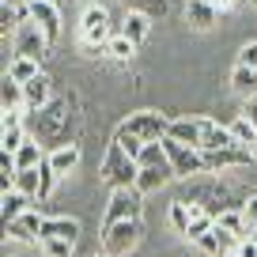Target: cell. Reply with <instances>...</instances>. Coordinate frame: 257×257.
Segmentation results:
<instances>
[{"label":"cell","mask_w":257,"mask_h":257,"mask_svg":"<svg viewBox=\"0 0 257 257\" xmlns=\"http://www.w3.org/2000/svg\"><path fill=\"white\" fill-rule=\"evenodd\" d=\"M98 178H102V182H110L113 189H128V185H137V178H140V163L133 159V155H128L117 140H113L110 152H106V159H102Z\"/></svg>","instance_id":"1"},{"label":"cell","mask_w":257,"mask_h":257,"mask_svg":"<svg viewBox=\"0 0 257 257\" xmlns=\"http://www.w3.org/2000/svg\"><path fill=\"white\" fill-rule=\"evenodd\" d=\"M140 234H144V227H140V219H117V223H102V253L110 257H125L137 249Z\"/></svg>","instance_id":"2"},{"label":"cell","mask_w":257,"mask_h":257,"mask_svg":"<svg viewBox=\"0 0 257 257\" xmlns=\"http://www.w3.org/2000/svg\"><path fill=\"white\" fill-rule=\"evenodd\" d=\"M163 148L170 155V167H174V178H193V174H204L208 163H204V152L201 148H189L174 137H163Z\"/></svg>","instance_id":"3"},{"label":"cell","mask_w":257,"mask_h":257,"mask_svg":"<svg viewBox=\"0 0 257 257\" xmlns=\"http://www.w3.org/2000/svg\"><path fill=\"white\" fill-rule=\"evenodd\" d=\"M121 125H125L133 137H140L144 144L163 140L170 133V117H167V113H159V110H140V113H133L128 121H121Z\"/></svg>","instance_id":"4"},{"label":"cell","mask_w":257,"mask_h":257,"mask_svg":"<svg viewBox=\"0 0 257 257\" xmlns=\"http://www.w3.org/2000/svg\"><path fill=\"white\" fill-rule=\"evenodd\" d=\"M140 197H144V193H140L137 185H128V189H113L110 204H106V219H102V223H117V219H140V212H144Z\"/></svg>","instance_id":"5"},{"label":"cell","mask_w":257,"mask_h":257,"mask_svg":"<svg viewBox=\"0 0 257 257\" xmlns=\"http://www.w3.org/2000/svg\"><path fill=\"white\" fill-rule=\"evenodd\" d=\"M80 38L91 42V46H106L110 42V12L102 4H91L80 19Z\"/></svg>","instance_id":"6"},{"label":"cell","mask_w":257,"mask_h":257,"mask_svg":"<svg viewBox=\"0 0 257 257\" xmlns=\"http://www.w3.org/2000/svg\"><path fill=\"white\" fill-rule=\"evenodd\" d=\"M49 49V38L42 34V27L34 23H19L16 27V57H34V61H42Z\"/></svg>","instance_id":"7"},{"label":"cell","mask_w":257,"mask_h":257,"mask_svg":"<svg viewBox=\"0 0 257 257\" xmlns=\"http://www.w3.org/2000/svg\"><path fill=\"white\" fill-rule=\"evenodd\" d=\"M42 223H46V216L42 212H34V208H27L23 216H16V219H8V234L16 242H42Z\"/></svg>","instance_id":"8"},{"label":"cell","mask_w":257,"mask_h":257,"mask_svg":"<svg viewBox=\"0 0 257 257\" xmlns=\"http://www.w3.org/2000/svg\"><path fill=\"white\" fill-rule=\"evenodd\" d=\"M257 155V148H219V152H204V163H208V170H223V167H246L249 159Z\"/></svg>","instance_id":"9"},{"label":"cell","mask_w":257,"mask_h":257,"mask_svg":"<svg viewBox=\"0 0 257 257\" xmlns=\"http://www.w3.org/2000/svg\"><path fill=\"white\" fill-rule=\"evenodd\" d=\"M34 8V23L42 27V34L49 38V46H53L57 38H61V8H57L53 0H31Z\"/></svg>","instance_id":"10"},{"label":"cell","mask_w":257,"mask_h":257,"mask_svg":"<svg viewBox=\"0 0 257 257\" xmlns=\"http://www.w3.org/2000/svg\"><path fill=\"white\" fill-rule=\"evenodd\" d=\"M204 121H208V117H178V121H170V133H167V137L182 140V144H189V148H201Z\"/></svg>","instance_id":"11"},{"label":"cell","mask_w":257,"mask_h":257,"mask_svg":"<svg viewBox=\"0 0 257 257\" xmlns=\"http://www.w3.org/2000/svg\"><path fill=\"white\" fill-rule=\"evenodd\" d=\"M185 19H189V27H197V31H212L216 19H219V8L212 0H189V4H185Z\"/></svg>","instance_id":"12"},{"label":"cell","mask_w":257,"mask_h":257,"mask_svg":"<svg viewBox=\"0 0 257 257\" xmlns=\"http://www.w3.org/2000/svg\"><path fill=\"white\" fill-rule=\"evenodd\" d=\"M238 140H234L231 125H219V121H204V140H201V152H219V148H234Z\"/></svg>","instance_id":"13"},{"label":"cell","mask_w":257,"mask_h":257,"mask_svg":"<svg viewBox=\"0 0 257 257\" xmlns=\"http://www.w3.org/2000/svg\"><path fill=\"white\" fill-rule=\"evenodd\" d=\"M46 238H68V242H76L80 238V219H72V216H49L46 223H42V242Z\"/></svg>","instance_id":"14"},{"label":"cell","mask_w":257,"mask_h":257,"mask_svg":"<svg viewBox=\"0 0 257 257\" xmlns=\"http://www.w3.org/2000/svg\"><path fill=\"white\" fill-rule=\"evenodd\" d=\"M23 95H27V110H42L49 102V95H53V80L46 72H38L34 80L23 83Z\"/></svg>","instance_id":"15"},{"label":"cell","mask_w":257,"mask_h":257,"mask_svg":"<svg viewBox=\"0 0 257 257\" xmlns=\"http://www.w3.org/2000/svg\"><path fill=\"white\" fill-rule=\"evenodd\" d=\"M46 163H49V167H53L61 178H64V174H72V170L80 167V148H76V144H61L57 152L46 155Z\"/></svg>","instance_id":"16"},{"label":"cell","mask_w":257,"mask_h":257,"mask_svg":"<svg viewBox=\"0 0 257 257\" xmlns=\"http://www.w3.org/2000/svg\"><path fill=\"white\" fill-rule=\"evenodd\" d=\"M174 178V167H140V178H137V189L140 193H155Z\"/></svg>","instance_id":"17"},{"label":"cell","mask_w":257,"mask_h":257,"mask_svg":"<svg viewBox=\"0 0 257 257\" xmlns=\"http://www.w3.org/2000/svg\"><path fill=\"white\" fill-rule=\"evenodd\" d=\"M231 91L242 98H253L257 95V68H246V64H234L231 72Z\"/></svg>","instance_id":"18"},{"label":"cell","mask_w":257,"mask_h":257,"mask_svg":"<svg viewBox=\"0 0 257 257\" xmlns=\"http://www.w3.org/2000/svg\"><path fill=\"white\" fill-rule=\"evenodd\" d=\"M148 31H152V19H148L144 12H125V23H121V34H125V38H133L140 46V42L148 38Z\"/></svg>","instance_id":"19"},{"label":"cell","mask_w":257,"mask_h":257,"mask_svg":"<svg viewBox=\"0 0 257 257\" xmlns=\"http://www.w3.org/2000/svg\"><path fill=\"white\" fill-rule=\"evenodd\" d=\"M0 106L4 110H27V95H23V83L4 76V87H0Z\"/></svg>","instance_id":"20"},{"label":"cell","mask_w":257,"mask_h":257,"mask_svg":"<svg viewBox=\"0 0 257 257\" xmlns=\"http://www.w3.org/2000/svg\"><path fill=\"white\" fill-rule=\"evenodd\" d=\"M197 212H204L201 204H185V201H174V204H170V227H174L178 234H185V231H189V219L197 216Z\"/></svg>","instance_id":"21"},{"label":"cell","mask_w":257,"mask_h":257,"mask_svg":"<svg viewBox=\"0 0 257 257\" xmlns=\"http://www.w3.org/2000/svg\"><path fill=\"white\" fill-rule=\"evenodd\" d=\"M38 185H42V167L16 170V185H12V189H19V193H27V197H34V201H38Z\"/></svg>","instance_id":"22"},{"label":"cell","mask_w":257,"mask_h":257,"mask_svg":"<svg viewBox=\"0 0 257 257\" xmlns=\"http://www.w3.org/2000/svg\"><path fill=\"white\" fill-rule=\"evenodd\" d=\"M31 201H34V197H27V193H19V189H8V193H4V208H0V212H4V223L16 219V216H23V212L31 208Z\"/></svg>","instance_id":"23"},{"label":"cell","mask_w":257,"mask_h":257,"mask_svg":"<svg viewBox=\"0 0 257 257\" xmlns=\"http://www.w3.org/2000/svg\"><path fill=\"white\" fill-rule=\"evenodd\" d=\"M140 167H170V155L167 148H163V140H152V144H144V152H140Z\"/></svg>","instance_id":"24"},{"label":"cell","mask_w":257,"mask_h":257,"mask_svg":"<svg viewBox=\"0 0 257 257\" xmlns=\"http://www.w3.org/2000/svg\"><path fill=\"white\" fill-rule=\"evenodd\" d=\"M38 72H42V68H38V61H34V57H16V61L8 64V76H12V80H19V83L34 80Z\"/></svg>","instance_id":"25"},{"label":"cell","mask_w":257,"mask_h":257,"mask_svg":"<svg viewBox=\"0 0 257 257\" xmlns=\"http://www.w3.org/2000/svg\"><path fill=\"white\" fill-rule=\"evenodd\" d=\"M212 227H216V212H208V208H204V212H197V216H193V219H189V231H185V234H182V238H189V242H197V238H201V234H208V231H212Z\"/></svg>","instance_id":"26"},{"label":"cell","mask_w":257,"mask_h":257,"mask_svg":"<svg viewBox=\"0 0 257 257\" xmlns=\"http://www.w3.org/2000/svg\"><path fill=\"white\" fill-rule=\"evenodd\" d=\"M16 155V167L19 170H27V167H42V163H46V155H42V148L34 144V140H27L23 148H19V152H12Z\"/></svg>","instance_id":"27"},{"label":"cell","mask_w":257,"mask_h":257,"mask_svg":"<svg viewBox=\"0 0 257 257\" xmlns=\"http://www.w3.org/2000/svg\"><path fill=\"white\" fill-rule=\"evenodd\" d=\"M231 133H234V140H238L242 148H257V125L249 117H234L231 121Z\"/></svg>","instance_id":"28"},{"label":"cell","mask_w":257,"mask_h":257,"mask_svg":"<svg viewBox=\"0 0 257 257\" xmlns=\"http://www.w3.org/2000/svg\"><path fill=\"white\" fill-rule=\"evenodd\" d=\"M106 53H110L113 61H133V53H137V42L125 38V34H113V38L106 42Z\"/></svg>","instance_id":"29"},{"label":"cell","mask_w":257,"mask_h":257,"mask_svg":"<svg viewBox=\"0 0 257 257\" xmlns=\"http://www.w3.org/2000/svg\"><path fill=\"white\" fill-rule=\"evenodd\" d=\"M216 223L219 227H227V231H234V234H238V238H246V234H249V223H246V216H242V212H216Z\"/></svg>","instance_id":"30"},{"label":"cell","mask_w":257,"mask_h":257,"mask_svg":"<svg viewBox=\"0 0 257 257\" xmlns=\"http://www.w3.org/2000/svg\"><path fill=\"white\" fill-rule=\"evenodd\" d=\"M113 140H117V144L125 148V152L133 155V159H140V152H144V140H140V137H133V133H128L125 125H117V133H113Z\"/></svg>","instance_id":"31"},{"label":"cell","mask_w":257,"mask_h":257,"mask_svg":"<svg viewBox=\"0 0 257 257\" xmlns=\"http://www.w3.org/2000/svg\"><path fill=\"white\" fill-rule=\"evenodd\" d=\"M23 144H27L23 125H12V128H4V133H0V148H4V152H19Z\"/></svg>","instance_id":"32"},{"label":"cell","mask_w":257,"mask_h":257,"mask_svg":"<svg viewBox=\"0 0 257 257\" xmlns=\"http://www.w3.org/2000/svg\"><path fill=\"white\" fill-rule=\"evenodd\" d=\"M38 246L46 249V257H72L76 242H68V238H46V242H38Z\"/></svg>","instance_id":"33"},{"label":"cell","mask_w":257,"mask_h":257,"mask_svg":"<svg viewBox=\"0 0 257 257\" xmlns=\"http://www.w3.org/2000/svg\"><path fill=\"white\" fill-rule=\"evenodd\" d=\"M57 178H61V174H57V170L49 167V163H42V185H38V201H46L49 193L57 189Z\"/></svg>","instance_id":"34"},{"label":"cell","mask_w":257,"mask_h":257,"mask_svg":"<svg viewBox=\"0 0 257 257\" xmlns=\"http://www.w3.org/2000/svg\"><path fill=\"white\" fill-rule=\"evenodd\" d=\"M0 23H4V34H16V27H19V12H16V4H8L4 0V8H0Z\"/></svg>","instance_id":"35"},{"label":"cell","mask_w":257,"mask_h":257,"mask_svg":"<svg viewBox=\"0 0 257 257\" xmlns=\"http://www.w3.org/2000/svg\"><path fill=\"white\" fill-rule=\"evenodd\" d=\"M238 64H246V68H257V42H246V46L238 49Z\"/></svg>","instance_id":"36"},{"label":"cell","mask_w":257,"mask_h":257,"mask_svg":"<svg viewBox=\"0 0 257 257\" xmlns=\"http://www.w3.org/2000/svg\"><path fill=\"white\" fill-rule=\"evenodd\" d=\"M197 246H201L204 253H212V257H216V253H219V238H216V227H212L208 234H201V238H197Z\"/></svg>","instance_id":"37"},{"label":"cell","mask_w":257,"mask_h":257,"mask_svg":"<svg viewBox=\"0 0 257 257\" xmlns=\"http://www.w3.org/2000/svg\"><path fill=\"white\" fill-rule=\"evenodd\" d=\"M242 216H246V223H249V227H257V197H249V201H246Z\"/></svg>","instance_id":"38"},{"label":"cell","mask_w":257,"mask_h":257,"mask_svg":"<svg viewBox=\"0 0 257 257\" xmlns=\"http://www.w3.org/2000/svg\"><path fill=\"white\" fill-rule=\"evenodd\" d=\"M238 257H257V242L242 238V242H238Z\"/></svg>","instance_id":"39"},{"label":"cell","mask_w":257,"mask_h":257,"mask_svg":"<svg viewBox=\"0 0 257 257\" xmlns=\"http://www.w3.org/2000/svg\"><path fill=\"white\" fill-rule=\"evenodd\" d=\"M242 117H249V121L257 125V95H253V98H246V110H242Z\"/></svg>","instance_id":"40"},{"label":"cell","mask_w":257,"mask_h":257,"mask_svg":"<svg viewBox=\"0 0 257 257\" xmlns=\"http://www.w3.org/2000/svg\"><path fill=\"white\" fill-rule=\"evenodd\" d=\"M219 12H231V8H238V0H212Z\"/></svg>","instance_id":"41"},{"label":"cell","mask_w":257,"mask_h":257,"mask_svg":"<svg viewBox=\"0 0 257 257\" xmlns=\"http://www.w3.org/2000/svg\"><path fill=\"white\" fill-rule=\"evenodd\" d=\"M216 257H238V249H223V253H216Z\"/></svg>","instance_id":"42"},{"label":"cell","mask_w":257,"mask_h":257,"mask_svg":"<svg viewBox=\"0 0 257 257\" xmlns=\"http://www.w3.org/2000/svg\"><path fill=\"white\" fill-rule=\"evenodd\" d=\"M246 238H249V242H257V227H249V234H246Z\"/></svg>","instance_id":"43"},{"label":"cell","mask_w":257,"mask_h":257,"mask_svg":"<svg viewBox=\"0 0 257 257\" xmlns=\"http://www.w3.org/2000/svg\"><path fill=\"white\" fill-rule=\"evenodd\" d=\"M95 257H98V253H95ZM102 257H110V253H102Z\"/></svg>","instance_id":"44"},{"label":"cell","mask_w":257,"mask_h":257,"mask_svg":"<svg viewBox=\"0 0 257 257\" xmlns=\"http://www.w3.org/2000/svg\"><path fill=\"white\" fill-rule=\"evenodd\" d=\"M249 4H257V0H249Z\"/></svg>","instance_id":"45"},{"label":"cell","mask_w":257,"mask_h":257,"mask_svg":"<svg viewBox=\"0 0 257 257\" xmlns=\"http://www.w3.org/2000/svg\"><path fill=\"white\" fill-rule=\"evenodd\" d=\"M91 4H98V0H91Z\"/></svg>","instance_id":"46"}]
</instances>
